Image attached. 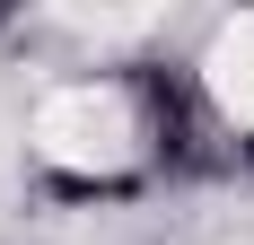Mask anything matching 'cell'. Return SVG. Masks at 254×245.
Segmentation results:
<instances>
[{
    "label": "cell",
    "mask_w": 254,
    "mask_h": 245,
    "mask_svg": "<svg viewBox=\"0 0 254 245\" xmlns=\"http://www.w3.org/2000/svg\"><path fill=\"white\" fill-rule=\"evenodd\" d=\"M210 140H228V131L210 114L193 61H158V53L62 70L26 105V167L70 210L140 201L158 184H176V175L210 167Z\"/></svg>",
    "instance_id": "cell-1"
}]
</instances>
